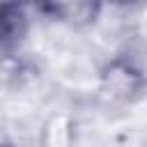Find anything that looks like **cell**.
Masks as SVG:
<instances>
[{"label":"cell","instance_id":"3","mask_svg":"<svg viewBox=\"0 0 147 147\" xmlns=\"http://www.w3.org/2000/svg\"><path fill=\"white\" fill-rule=\"evenodd\" d=\"M113 2H117V5H136L140 0H113Z\"/></svg>","mask_w":147,"mask_h":147},{"label":"cell","instance_id":"1","mask_svg":"<svg viewBox=\"0 0 147 147\" xmlns=\"http://www.w3.org/2000/svg\"><path fill=\"white\" fill-rule=\"evenodd\" d=\"M41 7L69 25H87L99 14V0H41Z\"/></svg>","mask_w":147,"mask_h":147},{"label":"cell","instance_id":"2","mask_svg":"<svg viewBox=\"0 0 147 147\" xmlns=\"http://www.w3.org/2000/svg\"><path fill=\"white\" fill-rule=\"evenodd\" d=\"M2 51L9 57L11 48L18 46L28 30V14H25V0H2Z\"/></svg>","mask_w":147,"mask_h":147}]
</instances>
